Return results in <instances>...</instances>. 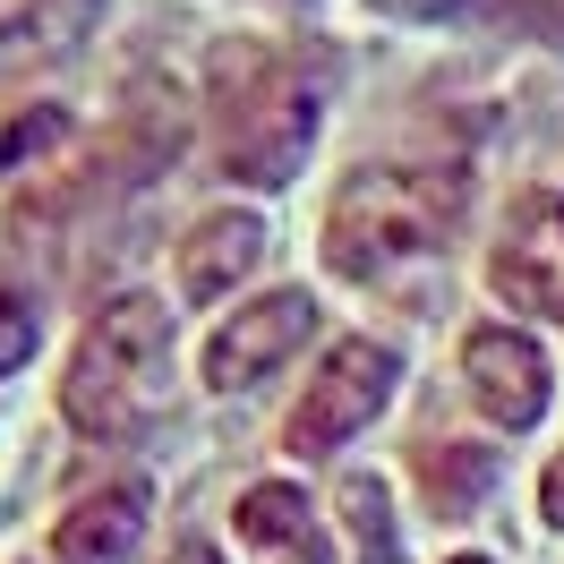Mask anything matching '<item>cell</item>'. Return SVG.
I'll list each match as a JSON object with an SVG mask.
<instances>
[{
	"label": "cell",
	"mask_w": 564,
	"mask_h": 564,
	"mask_svg": "<svg viewBox=\"0 0 564 564\" xmlns=\"http://www.w3.org/2000/svg\"><path fill=\"white\" fill-rule=\"evenodd\" d=\"M257 265H265V223L240 214V206H231V214H206V223L180 240V291H188L197 308L223 300L231 282H248Z\"/></svg>",
	"instance_id": "ba28073f"
},
{
	"label": "cell",
	"mask_w": 564,
	"mask_h": 564,
	"mask_svg": "<svg viewBox=\"0 0 564 564\" xmlns=\"http://www.w3.org/2000/svg\"><path fill=\"white\" fill-rule=\"evenodd\" d=\"M454 564H488V556H454Z\"/></svg>",
	"instance_id": "ac0fdd59"
},
{
	"label": "cell",
	"mask_w": 564,
	"mask_h": 564,
	"mask_svg": "<svg viewBox=\"0 0 564 564\" xmlns=\"http://www.w3.org/2000/svg\"><path fill=\"white\" fill-rule=\"evenodd\" d=\"M343 513L359 522V564H393V522H386V488L377 479H343Z\"/></svg>",
	"instance_id": "4fadbf2b"
},
{
	"label": "cell",
	"mask_w": 564,
	"mask_h": 564,
	"mask_svg": "<svg viewBox=\"0 0 564 564\" xmlns=\"http://www.w3.org/2000/svg\"><path fill=\"white\" fill-rule=\"evenodd\" d=\"M308 334H317V300H308V291H265V300H248L231 325L206 334V393L265 386Z\"/></svg>",
	"instance_id": "5b68a950"
},
{
	"label": "cell",
	"mask_w": 564,
	"mask_h": 564,
	"mask_svg": "<svg viewBox=\"0 0 564 564\" xmlns=\"http://www.w3.org/2000/svg\"><path fill=\"white\" fill-rule=\"evenodd\" d=\"M231 522H240V539H248L265 564H334V556H325V539H317V505L291 488V479L248 488Z\"/></svg>",
	"instance_id": "9c48e42d"
},
{
	"label": "cell",
	"mask_w": 564,
	"mask_h": 564,
	"mask_svg": "<svg viewBox=\"0 0 564 564\" xmlns=\"http://www.w3.org/2000/svg\"><path fill=\"white\" fill-rule=\"evenodd\" d=\"M35 359V300L26 291H0V377Z\"/></svg>",
	"instance_id": "5bb4252c"
},
{
	"label": "cell",
	"mask_w": 564,
	"mask_h": 564,
	"mask_svg": "<svg viewBox=\"0 0 564 564\" xmlns=\"http://www.w3.org/2000/svg\"><path fill=\"white\" fill-rule=\"evenodd\" d=\"M138 539H145V496L138 488H104V496H86V505L61 513L52 556L61 564H129Z\"/></svg>",
	"instance_id": "30bf717a"
},
{
	"label": "cell",
	"mask_w": 564,
	"mask_h": 564,
	"mask_svg": "<svg viewBox=\"0 0 564 564\" xmlns=\"http://www.w3.org/2000/svg\"><path fill=\"white\" fill-rule=\"evenodd\" d=\"M163 359H172V325H163V300L145 291H120L95 308V325L77 334L69 377H61V420L77 436H120L138 427V411L163 386Z\"/></svg>",
	"instance_id": "7a4b0ae2"
},
{
	"label": "cell",
	"mask_w": 564,
	"mask_h": 564,
	"mask_svg": "<svg viewBox=\"0 0 564 564\" xmlns=\"http://www.w3.org/2000/svg\"><path fill=\"white\" fill-rule=\"evenodd\" d=\"M462 223V172H420V163H368L343 180V197L325 214V257L334 274L377 282L393 265H420L454 240Z\"/></svg>",
	"instance_id": "6da1fadb"
},
{
	"label": "cell",
	"mask_w": 564,
	"mask_h": 564,
	"mask_svg": "<svg viewBox=\"0 0 564 564\" xmlns=\"http://www.w3.org/2000/svg\"><path fill=\"white\" fill-rule=\"evenodd\" d=\"M539 513H547V530H564V454L539 470Z\"/></svg>",
	"instance_id": "9a60e30c"
},
{
	"label": "cell",
	"mask_w": 564,
	"mask_h": 564,
	"mask_svg": "<svg viewBox=\"0 0 564 564\" xmlns=\"http://www.w3.org/2000/svg\"><path fill=\"white\" fill-rule=\"evenodd\" d=\"M163 564H223V556H214L206 539H180V547H172V556H163Z\"/></svg>",
	"instance_id": "e0dca14e"
},
{
	"label": "cell",
	"mask_w": 564,
	"mask_h": 564,
	"mask_svg": "<svg viewBox=\"0 0 564 564\" xmlns=\"http://www.w3.org/2000/svg\"><path fill=\"white\" fill-rule=\"evenodd\" d=\"M26 35H43V26H35V0H0V43H26Z\"/></svg>",
	"instance_id": "2e32d148"
},
{
	"label": "cell",
	"mask_w": 564,
	"mask_h": 564,
	"mask_svg": "<svg viewBox=\"0 0 564 564\" xmlns=\"http://www.w3.org/2000/svg\"><path fill=\"white\" fill-rule=\"evenodd\" d=\"M488 282H496V300H513V308H530V317L556 308L564 300V206H530L522 231L496 248Z\"/></svg>",
	"instance_id": "52a82bcc"
},
{
	"label": "cell",
	"mask_w": 564,
	"mask_h": 564,
	"mask_svg": "<svg viewBox=\"0 0 564 564\" xmlns=\"http://www.w3.org/2000/svg\"><path fill=\"white\" fill-rule=\"evenodd\" d=\"M386 402H393V351L386 343H343V351H325V368L308 377L300 411H291V427H282V445H291L300 462L308 454H343Z\"/></svg>",
	"instance_id": "277c9868"
},
{
	"label": "cell",
	"mask_w": 564,
	"mask_h": 564,
	"mask_svg": "<svg viewBox=\"0 0 564 564\" xmlns=\"http://www.w3.org/2000/svg\"><path fill=\"white\" fill-rule=\"evenodd\" d=\"M69 138V111H52V104H35V111H18L9 129H0V180L18 172V163H35V154H52V145Z\"/></svg>",
	"instance_id": "7c38bea8"
},
{
	"label": "cell",
	"mask_w": 564,
	"mask_h": 564,
	"mask_svg": "<svg viewBox=\"0 0 564 564\" xmlns=\"http://www.w3.org/2000/svg\"><path fill=\"white\" fill-rule=\"evenodd\" d=\"M317 111H325V61H265L257 95L231 104V120H223V172L248 188H282L317 145Z\"/></svg>",
	"instance_id": "3957f363"
},
{
	"label": "cell",
	"mask_w": 564,
	"mask_h": 564,
	"mask_svg": "<svg viewBox=\"0 0 564 564\" xmlns=\"http://www.w3.org/2000/svg\"><path fill=\"white\" fill-rule=\"evenodd\" d=\"M462 377H470V393L496 427H530L547 411V351L513 325H470L462 334Z\"/></svg>",
	"instance_id": "8992f818"
},
{
	"label": "cell",
	"mask_w": 564,
	"mask_h": 564,
	"mask_svg": "<svg viewBox=\"0 0 564 564\" xmlns=\"http://www.w3.org/2000/svg\"><path fill=\"white\" fill-rule=\"evenodd\" d=\"M496 462L479 454V445H427L420 454V496L436 505V513H470L479 496H488Z\"/></svg>",
	"instance_id": "8fae6325"
}]
</instances>
